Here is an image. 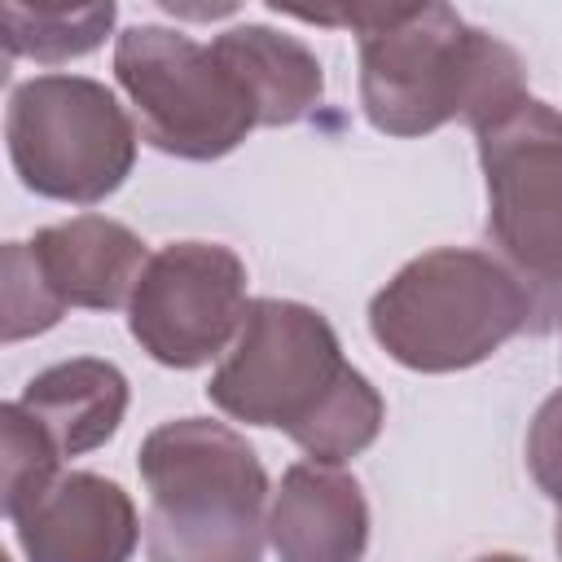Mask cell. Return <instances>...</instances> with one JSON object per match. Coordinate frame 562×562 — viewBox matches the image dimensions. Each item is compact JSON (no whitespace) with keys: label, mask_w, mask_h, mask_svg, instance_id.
<instances>
[{"label":"cell","mask_w":562,"mask_h":562,"mask_svg":"<svg viewBox=\"0 0 562 562\" xmlns=\"http://www.w3.org/2000/svg\"><path fill=\"white\" fill-rule=\"evenodd\" d=\"M553 544H558V558H562V514H558V531H553Z\"/></svg>","instance_id":"obj_19"},{"label":"cell","mask_w":562,"mask_h":562,"mask_svg":"<svg viewBox=\"0 0 562 562\" xmlns=\"http://www.w3.org/2000/svg\"><path fill=\"white\" fill-rule=\"evenodd\" d=\"M4 140L18 180L53 202L97 206L136 167V123L88 75H35L9 92Z\"/></svg>","instance_id":"obj_6"},{"label":"cell","mask_w":562,"mask_h":562,"mask_svg":"<svg viewBox=\"0 0 562 562\" xmlns=\"http://www.w3.org/2000/svg\"><path fill=\"white\" fill-rule=\"evenodd\" d=\"M536 316L531 290L487 250L435 246L408 259L373 299V342L413 373L483 364Z\"/></svg>","instance_id":"obj_4"},{"label":"cell","mask_w":562,"mask_h":562,"mask_svg":"<svg viewBox=\"0 0 562 562\" xmlns=\"http://www.w3.org/2000/svg\"><path fill=\"white\" fill-rule=\"evenodd\" d=\"M246 263L220 241H171L149 255L127 329L167 369L215 360L246 321Z\"/></svg>","instance_id":"obj_8"},{"label":"cell","mask_w":562,"mask_h":562,"mask_svg":"<svg viewBox=\"0 0 562 562\" xmlns=\"http://www.w3.org/2000/svg\"><path fill=\"white\" fill-rule=\"evenodd\" d=\"M18 404L48 435L57 457H83L119 430L127 413V378L110 360L75 356L35 373Z\"/></svg>","instance_id":"obj_12"},{"label":"cell","mask_w":562,"mask_h":562,"mask_svg":"<svg viewBox=\"0 0 562 562\" xmlns=\"http://www.w3.org/2000/svg\"><path fill=\"white\" fill-rule=\"evenodd\" d=\"M114 4H22L9 0L0 9L4 18V53L26 57L40 66H57L70 57L92 53L105 31L114 26Z\"/></svg>","instance_id":"obj_14"},{"label":"cell","mask_w":562,"mask_h":562,"mask_svg":"<svg viewBox=\"0 0 562 562\" xmlns=\"http://www.w3.org/2000/svg\"><path fill=\"white\" fill-rule=\"evenodd\" d=\"M0 435H4V518H13L26 501H35L57 479V448L48 435L26 417L18 400L0 404Z\"/></svg>","instance_id":"obj_15"},{"label":"cell","mask_w":562,"mask_h":562,"mask_svg":"<svg viewBox=\"0 0 562 562\" xmlns=\"http://www.w3.org/2000/svg\"><path fill=\"white\" fill-rule=\"evenodd\" d=\"M145 558L149 562H259L268 536V474L224 422L176 417L140 439Z\"/></svg>","instance_id":"obj_3"},{"label":"cell","mask_w":562,"mask_h":562,"mask_svg":"<svg viewBox=\"0 0 562 562\" xmlns=\"http://www.w3.org/2000/svg\"><path fill=\"white\" fill-rule=\"evenodd\" d=\"M66 303L44 281L40 263L31 259L26 241L4 246V342H22L31 334H44L61 321Z\"/></svg>","instance_id":"obj_16"},{"label":"cell","mask_w":562,"mask_h":562,"mask_svg":"<svg viewBox=\"0 0 562 562\" xmlns=\"http://www.w3.org/2000/svg\"><path fill=\"white\" fill-rule=\"evenodd\" d=\"M114 79L158 154L211 162L259 127L246 88L215 48L171 26H127L114 40Z\"/></svg>","instance_id":"obj_7"},{"label":"cell","mask_w":562,"mask_h":562,"mask_svg":"<svg viewBox=\"0 0 562 562\" xmlns=\"http://www.w3.org/2000/svg\"><path fill=\"white\" fill-rule=\"evenodd\" d=\"M9 522L26 562H132L140 544L132 496L92 470L57 474Z\"/></svg>","instance_id":"obj_9"},{"label":"cell","mask_w":562,"mask_h":562,"mask_svg":"<svg viewBox=\"0 0 562 562\" xmlns=\"http://www.w3.org/2000/svg\"><path fill=\"white\" fill-rule=\"evenodd\" d=\"M474 562H527V558H518V553H483Z\"/></svg>","instance_id":"obj_18"},{"label":"cell","mask_w":562,"mask_h":562,"mask_svg":"<svg viewBox=\"0 0 562 562\" xmlns=\"http://www.w3.org/2000/svg\"><path fill=\"white\" fill-rule=\"evenodd\" d=\"M360 35V105L386 136H430L461 119L483 127L527 97L522 57L452 4H364L347 13L299 9Z\"/></svg>","instance_id":"obj_2"},{"label":"cell","mask_w":562,"mask_h":562,"mask_svg":"<svg viewBox=\"0 0 562 562\" xmlns=\"http://www.w3.org/2000/svg\"><path fill=\"white\" fill-rule=\"evenodd\" d=\"M527 470L536 487L562 505V386L536 408L527 430Z\"/></svg>","instance_id":"obj_17"},{"label":"cell","mask_w":562,"mask_h":562,"mask_svg":"<svg viewBox=\"0 0 562 562\" xmlns=\"http://www.w3.org/2000/svg\"><path fill=\"white\" fill-rule=\"evenodd\" d=\"M31 259L66 307L110 312L132 303V290L149 263L145 241L105 215H75L66 224L40 228L31 241Z\"/></svg>","instance_id":"obj_11"},{"label":"cell","mask_w":562,"mask_h":562,"mask_svg":"<svg viewBox=\"0 0 562 562\" xmlns=\"http://www.w3.org/2000/svg\"><path fill=\"white\" fill-rule=\"evenodd\" d=\"M211 48L246 88L259 114V127H290L307 119L316 101L325 97V75H321L316 53L285 31L246 22V26L220 31Z\"/></svg>","instance_id":"obj_13"},{"label":"cell","mask_w":562,"mask_h":562,"mask_svg":"<svg viewBox=\"0 0 562 562\" xmlns=\"http://www.w3.org/2000/svg\"><path fill=\"white\" fill-rule=\"evenodd\" d=\"M496 259L531 290L536 316L562 307V114L522 97L474 127Z\"/></svg>","instance_id":"obj_5"},{"label":"cell","mask_w":562,"mask_h":562,"mask_svg":"<svg viewBox=\"0 0 562 562\" xmlns=\"http://www.w3.org/2000/svg\"><path fill=\"white\" fill-rule=\"evenodd\" d=\"M206 395L233 422L285 430L321 465L360 457L386 422L378 386L342 360L334 325L294 299H250Z\"/></svg>","instance_id":"obj_1"},{"label":"cell","mask_w":562,"mask_h":562,"mask_svg":"<svg viewBox=\"0 0 562 562\" xmlns=\"http://www.w3.org/2000/svg\"><path fill=\"white\" fill-rule=\"evenodd\" d=\"M268 540L281 562H360L369 549V501L347 470L294 461L272 492Z\"/></svg>","instance_id":"obj_10"}]
</instances>
